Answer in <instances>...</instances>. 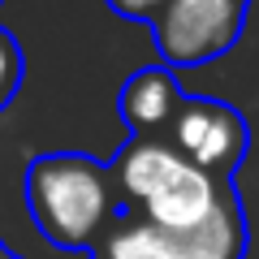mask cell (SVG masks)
<instances>
[{"label": "cell", "mask_w": 259, "mask_h": 259, "mask_svg": "<svg viewBox=\"0 0 259 259\" xmlns=\"http://www.w3.org/2000/svg\"><path fill=\"white\" fill-rule=\"evenodd\" d=\"M112 190V168L78 151H52L26 168L30 216L52 246H95L117 212Z\"/></svg>", "instance_id": "cell-1"}, {"label": "cell", "mask_w": 259, "mask_h": 259, "mask_svg": "<svg viewBox=\"0 0 259 259\" xmlns=\"http://www.w3.org/2000/svg\"><path fill=\"white\" fill-rule=\"evenodd\" d=\"M95 259H242V212L238 194H225V203L190 233H168L147 221H121L104 233Z\"/></svg>", "instance_id": "cell-2"}, {"label": "cell", "mask_w": 259, "mask_h": 259, "mask_svg": "<svg viewBox=\"0 0 259 259\" xmlns=\"http://www.w3.org/2000/svg\"><path fill=\"white\" fill-rule=\"evenodd\" d=\"M242 26H246L242 0H168L164 13L151 22V35L168 69H186L225 56L238 44Z\"/></svg>", "instance_id": "cell-3"}, {"label": "cell", "mask_w": 259, "mask_h": 259, "mask_svg": "<svg viewBox=\"0 0 259 259\" xmlns=\"http://www.w3.org/2000/svg\"><path fill=\"white\" fill-rule=\"evenodd\" d=\"M168 143L190 160L194 168H203L212 177H229L246 156V121L233 104L225 100H186L177 108L173 125H168Z\"/></svg>", "instance_id": "cell-4"}, {"label": "cell", "mask_w": 259, "mask_h": 259, "mask_svg": "<svg viewBox=\"0 0 259 259\" xmlns=\"http://www.w3.org/2000/svg\"><path fill=\"white\" fill-rule=\"evenodd\" d=\"M225 194H229V186L221 177L186 164L164 190H156L143 203V221L156 225V229H168V233H190L225 203Z\"/></svg>", "instance_id": "cell-5"}, {"label": "cell", "mask_w": 259, "mask_h": 259, "mask_svg": "<svg viewBox=\"0 0 259 259\" xmlns=\"http://www.w3.org/2000/svg\"><path fill=\"white\" fill-rule=\"evenodd\" d=\"M186 104L182 87H177L173 69L168 65H147L139 74H130L121 87V117L134 130V139H168V125H173L177 108Z\"/></svg>", "instance_id": "cell-6"}, {"label": "cell", "mask_w": 259, "mask_h": 259, "mask_svg": "<svg viewBox=\"0 0 259 259\" xmlns=\"http://www.w3.org/2000/svg\"><path fill=\"white\" fill-rule=\"evenodd\" d=\"M190 160L173 147L168 139H130L121 156L112 160V182H117L121 199L130 203H147L156 190H164Z\"/></svg>", "instance_id": "cell-7"}, {"label": "cell", "mask_w": 259, "mask_h": 259, "mask_svg": "<svg viewBox=\"0 0 259 259\" xmlns=\"http://www.w3.org/2000/svg\"><path fill=\"white\" fill-rule=\"evenodd\" d=\"M22 74H26V61H22V48L9 30L0 26V108L18 95L22 87Z\"/></svg>", "instance_id": "cell-8"}, {"label": "cell", "mask_w": 259, "mask_h": 259, "mask_svg": "<svg viewBox=\"0 0 259 259\" xmlns=\"http://www.w3.org/2000/svg\"><path fill=\"white\" fill-rule=\"evenodd\" d=\"M108 5H112V13H121L130 22H156L168 0H108Z\"/></svg>", "instance_id": "cell-9"}, {"label": "cell", "mask_w": 259, "mask_h": 259, "mask_svg": "<svg viewBox=\"0 0 259 259\" xmlns=\"http://www.w3.org/2000/svg\"><path fill=\"white\" fill-rule=\"evenodd\" d=\"M0 259H9V255H0Z\"/></svg>", "instance_id": "cell-10"}, {"label": "cell", "mask_w": 259, "mask_h": 259, "mask_svg": "<svg viewBox=\"0 0 259 259\" xmlns=\"http://www.w3.org/2000/svg\"><path fill=\"white\" fill-rule=\"evenodd\" d=\"M242 5H246V0H242Z\"/></svg>", "instance_id": "cell-11"}]
</instances>
